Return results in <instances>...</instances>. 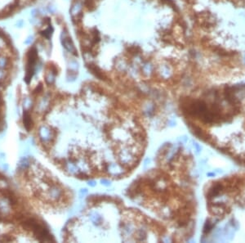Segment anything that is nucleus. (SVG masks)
<instances>
[{"label": "nucleus", "instance_id": "obj_1", "mask_svg": "<svg viewBox=\"0 0 245 243\" xmlns=\"http://www.w3.org/2000/svg\"><path fill=\"white\" fill-rule=\"evenodd\" d=\"M182 110L197 135L245 165V85L213 88L187 98Z\"/></svg>", "mask_w": 245, "mask_h": 243}, {"label": "nucleus", "instance_id": "obj_2", "mask_svg": "<svg viewBox=\"0 0 245 243\" xmlns=\"http://www.w3.org/2000/svg\"><path fill=\"white\" fill-rule=\"evenodd\" d=\"M61 44L63 45L65 48V49L66 50L68 53H72L74 55H77L76 53V48L74 47L72 39L69 36L68 31L66 30H63L61 34Z\"/></svg>", "mask_w": 245, "mask_h": 243}, {"label": "nucleus", "instance_id": "obj_3", "mask_svg": "<svg viewBox=\"0 0 245 243\" xmlns=\"http://www.w3.org/2000/svg\"><path fill=\"white\" fill-rule=\"evenodd\" d=\"M39 137L41 138V140L44 142H50L53 138V132L47 126L40 127L39 130Z\"/></svg>", "mask_w": 245, "mask_h": 243}, {"label": "nucleus", "instance_id": "obj_4", "mask_svg": "<svg viewBox=\"0 0 245 243\" xmlns=\"http://www.w3.org/2000/svg\"><path fill=\"white\" fill-rule=\"evenodd\" d=\"M83 8V4L80 2V0H75L70 7V13L73 19L79 17V15L81 13V11Z\"/></svg>", "mask_w": 245, "mask_h": 243}, {"label": "nucleus", "instance_id": "obj_5", "mask_svg": "<svg viewBox=\"0 0 245 243\" xmlns=\"http://www.w3.org/2000/svg\"><path fill=\"white\" fill-rule=\"evenodd\" d=\"M56 70L55 67H50L49 70L46 71L45 74V81L48 85H52L55 82V78H56Z\"/></svg>", "mask_w": 245, "mask_h": 243}, {"label": "nucleus", "instance_id": "obj_6", "mask_svg": "<svg viewBox=\"0 0 245 243\" xmlns=\"http://www.w3.org/2000/svg\"><path fill=\"white\" fill-rule=\"evenodd\" d=\"M10 67V58L4 54H0V69L7 70Z\"/></svg>", "mask_w": 245, "mask_h": 243}, {"label": "nucleus", "instance_id": "obj_7", "mask_svg": "<svg viewBox=\"0 0 245 243\" xmlns=\"http://www.w3.org/2000/svg\"><path fill=\"white\" fill-rule=\"evenodd\" d=\"M23 123H24V128H25L27 130H30L32 128V124H33V123H32L31 117H30V115L27 111H24V112Z\"/></svg>", "mask_w": 245, "mask_h": 243}, {"label": "nucleus", "instance_id": "obj_8", "mask_svg": "<svg viewBox=\"0 0 245 243\" xmlns=\"http://www.w3.org/2000/svg\"><path fill=\"white\" fill-rule=\"evenodd\" d=\"M53 31H54V29H53V27L52 26L51 24H49V25H48V27H47L45 30H42V31L40 32V35H41L43 38H45L46 39H51V37H52V35H53Z\"/></svg>", "mask_w": 245, "mask_h": 243}, {"label": "nucleus", "instance_id": "obj_9", "mask_svg": "<svg viewBox=\"0 0 245 243\" xmlns=\"http://www.w3.org/2000/svg\"><path fill=\"white\" fill-rule=\"evenodd\" d=\"M23 105H24V108L25 110H28L30 106H32V101L30 98H26L24 99V102H23Z\"/></svg>", "mask_w": 245, "mask_h": 243}, {"label": "nucleus", "instance_id": "obj_10", "mask_svg": "<svg viewBox=\"0 0 245 243\" xmlns=\"http://www.w3.org/2000/svg\"><path fill=\"white\" fill-rule=\"evenodd\" d=\"M7 70H3V69H0V83L4 82L6 78H7Z\"/></svg>", "mask_w": 245, "mask_h": 243}, {"label": "nucleus", "instance_id": "obj_11", "mask_svg": "<svg viewBox=\"0 0 245 243\" xmlns=\"http://www.w3.org/2000/svg\"><path fill=\"white\" fill-rule=\"evenodd\" d=\"M24 25H25V23H24V20H22V19H20V20H17V22L15 23V26L17 27V28H23L24 26Z\"/></svg>", "mask_w": 245, "mask_h": 243}, {"label": "nucleus", "instance_id": "obj_12", "mask_svg": "<svg viewBox=\"0 0 245 243\" xmlns=\"http://www.w3.org/2000/svg\"><path fill=\"white\" fill-rule=\"evenodd\" d=\"M34 41V36L33 35H29L26 39H24V43L25 45H31V43Z\"/></svg>", "mask_w": 245, "mask_h": 243}, {"label": "nucleus", "instance_id": "obj_13", "mask_svg": "<svg viewBox=\"0 0 245 243\" xmlns=\"http://www.w3.org/2000/svg\"><path fill=\"white\" fill-rule=\"evenodd\" d=\"M48 9L49 12H52V13L55 12V7H53V6H48Z\"/></svg>", "mask_w": 245, "mask_h": 243}]
</instances>
